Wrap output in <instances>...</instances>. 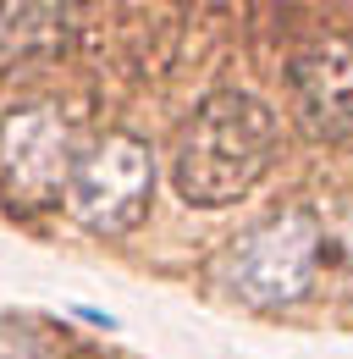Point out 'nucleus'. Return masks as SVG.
<instances>
[{
    "label": "nucleus",
    "instance_id": "obj_1",
    "mask_svg": "<svg viewBox=\"0 0 353 359\" xmlns=\"http://www.w3.org/2000/svg\"><path fill=\"white\" fill-rule=\"evenodd\" d=\"M276 161V116L249 89H221L199 100V111L182 122L172 149V188L176 199L221 210L254 194V182Z\"/></svg>",
    "mask_w": 353,
    "mask_h": 359
},
{
    "label": "nucleus",
    "instance_id": "obj_2",
    "mask_svg": "<svg viewBox=\"0 0 353 359\" xmlns=\"http://www.w3.org/2000/svg\"><path fill=\"white\" fill-rule=\"evenodd\" d=\"M320 260V216L314 210H282L270 222L232 238V249L216 260L221 287L249 310H282L304 299Z\"/></svg>",
    "mask_w": 353,
    "mask_h": 359
},
{
    "label": "nucleus",
    "instance_id": "obj_3",
    "mask_svg": "<svg viewBox=\"0 0 353 359\" xmlns=\"http://www.w3.org/2000/svg\"><path fill=\"white\" fill-rule=\"evenodd\" d=\"M155 194V155L144 138L105 133L99 144H88L67 177V216L88 232H127Z\"/></svg>",
    "mask_w": 353,
    "mask_h": 359
},
{
    "label": "nucleus",
    "instance_id": "obj_4",
    "mask_svg": "<svg viewBox=\"0 0 353 359\" xmlns=\"http://www.w3.org/2000/svg\"><path fill=\"white\" fill-rule=\"evenodd\" d=\"M72 166H78V149H72V128L61 111L17 105L0 122V177L11 182V194H22V199L67 194Z\"/></svg>",
    "mask_w": 353,
    "mask_h": 359
},
{
    "label": "nucleus",
    "instance_id": "obj_5",
    "mask_svg": "<svg viewBox=\"0 0 353 359\" xmlns=\"http://www.w3.org/2000/svg\"><path fill=\"white\" fill-rule=\"evenodd\" d=\"M287 89L309 133L353 138V34H326L293 55Z\"/></svg>",
    "mask_w": 353,
    "mask_h": 359
},
{
    "label": "nucleus",
    "instance_id": "obj_6",
    "mask_svg": "<svg viewBox=\"0 0 353 359\" xmlns=\"http://www.w3.org/2000/svg\"><path fill=\"white\" fill-rule=\"evenodd\" d=\"M88 0H0V55L6 61H34L61 55L83 22Z\"/></svg>",
    "mask_w": 353,
    "mask_h": 359
},
{
    "label": "nucleus",
    "instance_id": "obj_7",
    "mask_svg": "<svg viewBox=\"0 0 353 359\" xmlns=\"http://www.w3.org/2000/svg\"><path fill=\"white\" fill-rule=\"evenodd\" d=\"M78 315H83L88 326H105V332H111V326H116V320H111V315H105V310H88V304H78Z\"/></svg>",
    "mask_w": 353,
    "mask_h": 359
}]
</instances>
